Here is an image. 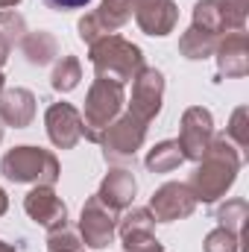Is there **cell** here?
Segmentation results:
<instances>
[{"label": "cell", "instance_id": "6da1fadb", "mask_svg": "<svg viewBox=\"0 0 249 252\" xmlns=\"http://www.w3.org/2000/svg\"><path fill=\"white\" fill-rule=\"evenodd\" d=\"M199 161L202 164L190 176V193L202 202H214L217 196H223L232 188V182L241 170V156L226 138H220V141H211L208 153Z\"/></svg>", "mask_w": 249, "mask_h": 252}, {"label": "cell", "instance_id": "7a4b0ae2", "mask_svg": "<svg viewBox=\"0 0 249 252\" xmlns=\"http://www.w3.org/2000/svg\"><path fill=\"white\" fill-rule=\"evenodd\" d=\"M91 62L97 67V79H109L124 85L144 70V56L135 44L124 41L121 35H103L91 44Z\"/></svg>", "mask_w": 249, "mask_h": 252}, {"label": "cell", "instance_id": "3957f363", "mask_svg": "<svg viewBox=\"0 0 249 252\" xmlns=\"http://www.w3.org/2000/svg\"><path fill=\"white\" fill-rule=\"evenodd\" d=\"M0 170L12 182H38V185H53L59 179V161L53 153L38 150V147H15L3 156Z\"/></svg>", "mask_w": 249, "mask_h": 252}, {"label": "cell", "instance_id": "277c9868", "mask_svg": "<svg viewBox=\"0 0 249 252\" xmlns=\"http://www.w3.org/2000/svg\"><path fill=\"white\" fill-rule=\"evenodd\" d=\"M121 109H124V85L109 82V79H97L88 91V100H85L82 135L88 141H100Z\"/></svg>", "mask_w": 249, "mask_h": 252}, {"label": "cell", "instance_id": "5b68a950", "mask_svg": "<svg viewBox=\"0 0 249 252\" xmlns=\"http://www.w3.org/2000/svg\"><path fill=\"white\" fill-rule=\"evenodd\" d=\"M144 135H147V124H141L138 118L126 115L121 121H112L109 129L103 132V153L109 161H129L135 158L138 147L144 144Z\"/></svg>", "mask_w": 249, "mask_h": 252}, {"label": "cell", "instance_id": "8992f818", "mask_svg": "<svg viewBox=\"0 0 249 252\" xmlns=\"http://www.w3.org/2000/svg\"><path fill=\"white\" fill-rule=\"evenodd\" d=\"M161 94H164V76L156 67H144L135 76V88H132V103H129V115L138 118L141 124H150L158 109H161Z\"/></svg>", "mask_w": 249, "mask_h": 252}, {"label": "cell", "instance_id": "52a82bcc", "mask_svg": "<svg viewBox=\"0 0 249 252\" xmlns=\"http://www.w3.org/2000/svg\"><path fill=\"white\" fill-rule=\"evenodd\" d=\"M115 211L100 199V196H91L82 208V217H79V232H82V241L91 247V250H103L112 244L115 238Z\"/></svg>", "mask_w": 249, "mask_h": 252}, {"label": "cell", "instance_id": "ba28073f", "mask_svg": "<svg viewBox=\"0 0 249 252\" xmlns=\"http://www.w3.org/2000/svg\"><path fill=\"white\" fill-rule=\"evenodd\" d=\"M211 135H214V121L205 109L193 106L187 109L185 118H182V132H179V147H182V156L190 161H199L208 147H211Z\"/></svg>", "mask_w": 249, "mask_h": 252}, {"label": "cell", "instance_id": "9c48e42d", "mask_svg": "<svg viewBox=\"0 0 249 252\" xmlns=\"http://www.w3.org/2000/svg\"><path fill=\"white\" fill-rule=\"evenodd\" d=\"M244 18L241 12H235L226 0H199L193 6V27L199 32H208V35H220V32H241L244 30Z\"/></svg>", "mask_w": 249, "mask_h": 252}, {"label": "cell", "instance_id": "30bf717a", "mask_svg": "<svg viewBox=\"0 0 249 252\" xmlns=\"http://www.w3.org/2000/svg\"><path fill=\"white\" fill-rule=\"evenodd\" d=\"M196 205V196L190 193L187 185L179 182H167L164 188H158L150 199V214L153 220H161V223H170V220H182L193 211Z\"/></svg>", "mask_w": 249, "mask_h": 252}, {"label": "cell", "instance_id": "8fae6325", "mask_svg": "<svg viewBox=\"0 0 249 252\" xmlns=\"http://www.w3.org/2000/svg\"><path fill=\"white\" fill-rule=\"evenodd\" d=\"M24 208H27V214H30L38 226H44V229H50V232L62 229L64 220H67V208H64L62 199L53 193L50 185H38V188L30 190L27 199H24Z\"/></svg>", "mask_w": 249, "mask_h": 252}, {"label": "cell", "instance_id": "7c38bea8", "mask_svg": "<svg viewBox=\"0 0 249 252\" xmlns=\"http://www.w3.org/2000/svg\"><path fill=\"white\" fill-rule=\"evenodd\" d=\"M47 135L59 150H70L79 138H82V118L70 103H53L47 109Z\"/></svg>", "mask_w": 249, "mask_h": 252}, {"label": "cell", "instance_id": "4fadbf2b", "mask_svg": "<svg viewBox=\"0 0 249 252\" xmlns=\"http://www.w3.org/2000/svg\"><path fill=\"white\" fill-rule=\"evenodd\" d=\"M135 21L147 35H167L179 18L173 0H132Z\"/></svg>", "mask_w": 249, "mask_h": 252}, {"label": "cell", "instance_id": "5bb4252c", "mask_svg": "<svg viewBox=\"0 0 249 252\" xmlns=\"http://www.w3.org/2000/svg\"><path fill=\"white\" fill-rule=\"evenodd\" d=\"M35 118V97L27 88H9L0 94V121L6 126L24 129Z\"/></svg>", "mask_w": 249, "mask_h": 252}, {"label": "cell", "instance_id": "9a60e30c", "mask_svg": "<svg viewBox=\"0 0 249 252\" xmlns=\"http://www.w3.org/2000/svg\"><path fill=\"white\" fill-rule=\"evenodd\" d=\"M217 62H220V73H226V76H244L249 70V44L244 30L232 32L217 47Z\"/></svg>", "mask_w": 249, "mask_h": 252}, {"label": "cell", "instance_id": "2e32d148", "mask_svg": "<svg viewBox=\"0 0 249 252\" xmlns=\"http://www.w3.org/2000/svg\"><path fill=\"white\" fill-rule=\"evenodd\" d=\"M97 196H100L112 211H121V208H126V205L132 202V196H135V176H132L129 170H112V173L103 179Z\"/></svg>", "mask_w": 249, "mask_h": 252}, {"label": "cell", "instance_id": "e0dca14e", "mask_svg": "<svg viewBox=\"0 0 249 252\" xmlns=\"http://www.w3.org/2000/svg\"><path fill=\"white\" fill-rule=\"evenodd\" d=\"M182 161H185V156H182L179 141H161V144L153 147L150 156H147V167H150L153 173H170V170H176Z\"/></svg>", "mask_w": 249, "mask_h": 252}, {"label": "cell", "instance_id": "ac0fdd59", "mask_svg": "<svg viewBox=\"0 0 249 252\" xmlns=\"http://www.w3.org/2000/svg\"><path fill=\"white\" fill-rule=\"evenodd\" d=\"M94 18L103 27V32L118 30L132 18V0H103V6L94 12Z\"/></svg>", "mask_w": 249, "mask_h": 252}, {"label": "cell", "instance_id": "d6986e66", "mask_svg": "<svg viewBox=\"0 0 249 252\" xmlns=\"http://www.w3.org/2000/svg\"><path fill=\"white\" fill-rule=\"evenodd\" d=\"M214 35H208V32H199L196 27H190L185 35H182V41H179V50L185 53L187 59H205V56H211L214 53Z\"/></svg>", "mask_w": 249, "mask_h": 252}, {"label": "cell", "instance_id": "ffe728a7", "mask_svg": "<svg viewBox=\"0 0 249 252\" xmlns=\"http://www.w3.org/2000/svg\"><path fill=\"white\" fill-rule=\"evenodd\" d=\"M24 53H27L30 62L44 64L50 56H56V41L47 32H32V35L24 38Z\"/></svg>", "mask_w": 249, "mask_h": 252}, {"label": "cell", "instance_id": "44dd1931", "mask_svg": "<svg viewBox=\"0 0 249 252\" xmlns=\"http://www.w3.org/2000/svg\"><path fill=\"white\" fill-rule=\"evenodd\" d=\"M82 79V67L73 56H62V62L53 70V88L56 91H73Z\"/></svg>", "mask_w": 249, "mask_h": 252}, {"label": "cell", "instance_id": "7402d4cb", "mask_svg": "<svg viewBox=\"0 0 249 252\" xmlns=\"http://www.w3.org/2000/svg\"><path fill=\"white\" fill-rule=\"evenodd\" d=\"M220 223H223V229H229V232H241L244 229V223L249 220L247 214V202L244 199H232V202H226L223 208H220Z\"/></svg>", "mask_w": 249, "mask_h": 252}, {"label": "cell", "instance_id": "603a6c76", "mask_svg": "<svg viewBox=\"0 0 249 252\" xmlns=\"http://www.w3.org/2000/svg\"><path fill=\"white\" fill-rule=\"evenodd\" d=\"M153 223L156 220H153V214L147 208H135L121 220V238L129 235V232H153Z\"/></svg>", "mask_w": 249, "mask_h": 252}, {"label": "cell", "instance_id": "cb8c5ba5", "mask_svg": "<svg viewBox=\"0 0 249 252\" xmlns=\"http://www.w3.org/2000/svg\"><path fill=\"white\" fill-rule=\"evenodd\" d=\"M205 252H238V235L229 229H214L205 238Z\"/></svg>", "mask_w": 249, "mask_h": 252}, {"label": "cell", "instance_id": "d4e9b609", "mask_svg": "<svg viewBox=\"0 0 249 252\" xmlns=\"http://www.w3.org/2000/svg\"><path fill=\"white\" fill-rule=\"evenodd\" d=\"M124 247L126 252H164L161 244L153 238V232H129L124 235Z\"/></svg>", "mask_w": 249, "mask_h": 252}, {"label": "cell", "instance_id": "484cf974", "mask_svg": "<svg viewBox=\"0 0 249 252\" xmlns=\"http://www.w3.org/2000/svg\"><path fill=\"white\" fill-rule=\"evenodd\" d=\"M47 252H82V244H79V238L73 235V232H67V229H56V232H50V247Z\"/></svg>", "mask_w": 249, "mask_h": 252}, {"label": "cell", "instance_id": "4316f807", "mask_svg": "<svg viewBox=\"0 0 249 252\" xmlns=\"http://www.w3.org/2000/svg\"><path fill=\"white\" fill-rule=\"evenodd\" d=\"M0 32H3V38L12 44V41L24 32V18L15 15V12H0Z\"/></svg>", "mask_w": 249, "mask_h": 252}, {"label": "cell", "instance_id": "83f0119b", "mask_svg": "<svg viewBox=\"0 0 249 252\" xmlns=\"http://www.w3.org/2000/svg\"><path fill=\"white\" fill-rule=\"evenodd\" d=\"M244 121H247V109H238V112H235V118H232V126H229V135L238 141V147H241V150L247 147V126H244Z\"/></svg>", "mask_w": 249, "mask_h": 252}, {"label": "cell", "instance_id": "f1b7e54d", "mask_svg": "<svg viewBox=\"0 0 249 252\" xmlns=\"http://www.w3.org/2000/svg\"><path fill=\"white\" fill-rule=\"evenodd\" d=\"M47 6H53V9H82V6H88V0H44Z\"/></svg>", "mask_w": 249, "mask_h": 252}, {"label": "cell", "instance_id": "f546056e", "mask_svg": "<svg viewBox=\"0 0 249 252\" xmlns=\"http://www.w3.org/2000/svg\"><path fill=\"white\" fill-rule=\"evenodd\" d=\"M6 56H9V41H6L3 32H0V64L6 62Z\"/></svg>", "mask_w": 249, "mask_h": 252}, {"label": "cell", "instance_id": "4dcf8cb0", "mask_svg": "<svg viewBox=\"0 0 249 252\" xmlns=\"http://www.w3.org/2000/svg\"><path fill=\"white\" fill-rule=\"evenodd\" d=\"M6 208H9V199H6V190L0 188V214H6Z\"/></svg>", "mask_w": 249, "mask_h": 252}, {"label": "cell", "instance_id": "1f68e13d", "mask_svg": "<svg viewBox=\"0 0 249 252\" xmlns=\"http://www.w3.org/2000/svg\"><path fill=\"white\" fill-rule=\"evenodd\" d=\"M15 3H21V0H0V9H9V6H15Z\"/></svg>", "mask_w": 249, "mask_h": 252}, {"label": "cell", "instance_id": "d6a6232c", "mask_svg": "<svg viewBox=\"0 0 249 252\" xmlns=\"http://www.w3.org/2000/svg\"><path fill=\"white\" fill-rule=\"evenodd\" d=\"M0 252H15V250H12L9 244H3V241H0Z\"/></svg>", "mask_w": 249, "mask_h": 252}, {"label": "cell", "instance_id": "836d02e7", "mask_svg": "<svg viewBox=\"0 0 249 252\" xmlns=\"http://www.w3.org/2000/svg\"><path fill=\"white\" fill-rule=\"evenodd\" d=\"M0 141H3V126H0Z\"/></svg>", "mask_w": 249, "mask_h": 252}, {"label": "cell", "instance_id": "e575fe53", "mask_svg": "<svg viewBox=\"0 0 249 252\" xmlns=\"http://www.w3.org/2000/svg\"><path fill=\"white\" fill-rule=\"evenodd\" d=\"M0 88H3V76H0Z\"/></svg>", "mask_w": 249, "mask_h": 252}]
</instances>
